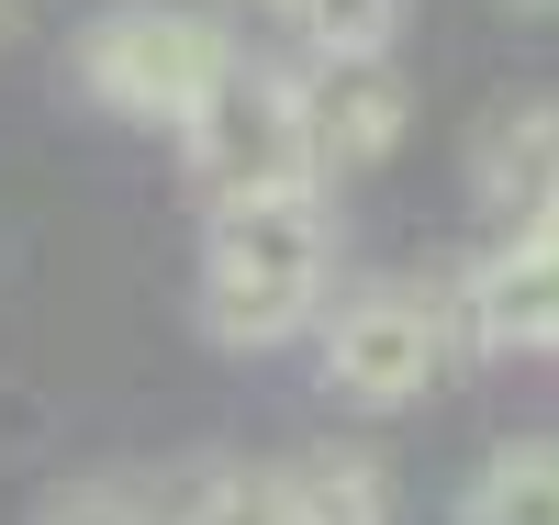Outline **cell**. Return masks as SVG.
Segmentation results:
<instances>
[{"mask_svg":"<svg viewBox=\"0 0 559 525\" xmlns=\"http://www.w3.org/2000/svg\"><path fill=\"white\" fill-rule=\"evenodd\" d=\"M336 279V224L324 190H269V202H224L202 224V336L213 347H292L324 313Z\"/></svg>","mask_w":559,"mask_h":525,"instance_id":"1","label":"cell"},{"mask_svg":"<svg viewBox=\"0 0 559 525\" xmlns=\"http://www.w3.org/2000/svg\"><path fill=\"white\" fill-rule=\"evenodd\" d=\"M224 68H236V34L213 12H179V0H123V12H102L79 34V90L102 112L168 123V134L224 90Z\"/></svg>","mask_w":559,"mask_h":525,"instance_id":"2","label":"cell"},{"mask_svg":"<svg viewBox=\"0 0 559 525\" xmlns=\"http://www.w3.org/2000/svg\"><path fill=\"white\" fill-rule=\"evenodd\" d=\"M202 213L224 202H269V190H313V134H302V79L292 68H224V90L179 123Z\"/></svg>","mask_w":559,"mask_h":525,"instance_id":"3","label":"cell"},{"mask_svg":"<svg viewBox=\"0 0 559 525\" xmlns=\"http://www.w3.org/2000/svg\"><path fill=\"white\" fill-rule=\"evenodd\" d=\"M448 358H459L448 291H358V302H336V313H313V369H324V392L358 403V414L426 403Z\"/></svg>","mask_w":559,"mask_h":525,"instance_id":"4","label":"cell"},{"mask_svg":"<svg viewBox=\"0 0 559 525\" xmlns=\"http://www.w3.org/2000/svg\"><path fill=\"white\" fill-rule=\"evenodd\" d=\"M448 324L471 347H537V358H559V213L526 224V235H503L481 269H459Z\"/></svg>","mask_w":559,"mask_h":525,"instance_id":"5","label":"cell"},{"mask_svg":"<svg viewBox=\"0 0 559 525\" xmlns=\"http://www.w3.org/2000/svg\"><path fill=\"white\" fill-rule=\"evenodd\" d=\"M414 123V90L392 57H313L302 79V134H313V179H358L403 146Z\"/></svg>","mask_w":559,"mask_h":525,"instance_id":"6","label":"cell"},{"mask_svg":"<svg viewBox=\"0 0 559 525\" xmlns=\"http://www.w3.org/2000/svg\"><path fill=\"white\" fill-rule=\"evenodd\" d=\"M471 202L503 235L559 213V102H503V112L471 123Z\"/></svg>","mask_w":559,"mask_h":525,"instance_id":"7","label":"cell"},{"mask_svg":"<svg viewBox=\"0 0 559 525\" xmlns=\"http://www.w3.org/2000/svg\"><path fill=\"white\" fill-rule=\"evenodd\" d=\"M280 514H292V525H392V469L369 448L280 458Z\"/></svg>","mask_w":559,"mask_h":525,"instance_id":"8","label":"cell"},{"mask_svg":"<svg viewBox=\"0 0 559 525\" xmlns=\"http://www.w3.org/2000/svg\"><path fill=\"white\" fill-rule=\"evenodd\" d=\"M146 503H157V525H292L280 469H247V458H191L168 481H146Z\"/></svg>","mask_w":559,"mask_h":525,"instance_id":"9","label":"cell"},{"mask_svg":"<svg viewBox=\"0 0 559 525\" xmlns=\"http://www.w3.org/2000/svg\"><path fill=\"white\" fill-rule=\"evenodd\" d=\"M448 525H559V437H526V448H492L471 469Z\"/></svg>","mask_w":559,"mask_h":525,"instance_id":"10","label":"cell"},{"mask_svg":"<svg viewBox=\"0 0 559 525\" xmlns=\"http://www.w3.org/2000/svg\"><path fill=\"white\" fill-rule=\"evenodd\" d=\"M280 12L302 23L313 57H392L403 34V0H280Z\"/></svg>","mask_w":559,"mask_h":525,"instance_id":"11","label":"cell"},{"mask_svg":"<svg viewBox=\"0 0 559 525\" xmlns=\"http://www.w3.org/2000/svg\"><path fill=\"white\" fill-rule=\"evenodd\" d=\"M34 525H157L146 481H68V492H45Z\"/></svg>","mask_w":559,"mask_h":525,"instance_id":"12","label":"cell"},{"mask_svg":"<svg viewBox=\"0 0 559 525\" xmlns=\"http://www.w3.org/2000/svg\"><path fill=\"white\" fill-rule=\"evenodd\" d=\"M503 23H559V0H492Z\"/></svg>","mask_w":559,"mask_h":525,"instance_id":"13","label":"cell"},{"mask_svg":"<svg viewBox=\"0 0 559 525\" xmlns=\"http://www.w3.org/2000/svg\"><path fill=\"white\" fill-rule=\"evenodd\" d=\"M0 34H12V0H0Z\"/></svg>","mask_w":559,"mask_h":525,"instance_id":"14","label":"cell"}]
</instances>
